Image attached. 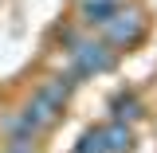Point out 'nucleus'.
Here are the masks:
<instances>
[{"instance_id": "3", "label": "nucleus", "mask_w": 157, "mask_h": 153, "mask_svg": "<svg viewBox=\"0 0 157 153\" xmlns=\"http://www.w3.org/2000/svg\"><path fill=\"white\" fill-rule=\"evenodd\" d=\"M106 28V36H110V43H134L137 36H141V20H137V12H130V16H122V12H114V16L102 24Z\"/></svg>"}, {"instance_id": "5", "label": "nucleus", "mask_w": 157, "mask_h": 153, "mask_svg": "<svg viewBox=\"0 0 157 153\" xmlns=\"http://www.w3.org/2000/svg\"><path fill=\"white\" fill-rule=\"evenodd\" d=\"M114 12H118V0H94V4H86V24H106Z\"/></svg>"}, {"instance_id": "6", "label": "nucleus", "mask_w": 157, "mask_h": 153, "mask_svg": "<svg viewBox=\"0 0 157 153\" xmlns=\"http://www.w3.org/2000/svg\"><path fill=\"white\" fill-rule=\"evenodd\" d=\"M71 153H106V141H102V130H90V134H82V141H78Z\"/></svg>"}, {"instance_id": "2", "label": "nucleus", "mask_w": 157, "mask_h": 153, "mask_svg": "<svg viewBox=\"0 0 157 153\" xmlns=\"http://www.w3.org/2000/svg\"><path fill=\"white\" fill-rule=\"evenodd\" d=\"M110 63H114V55H110L102 43H82L75 51V71H71V75L82 78V75H94V71H106Z\"/></svg>"}, {"instance_id": "1", "label": "nucleus", "mask_w": 157, "mask_h": 153, "mask_svg": "<svg viewBox=\"0 0 157 153\" xmlns=\"http://www.w3.org/2000/svg\"><path fill=\"white\" fill-rule=\"evenodd\" d=\"M71 75L67 78H51L47 86H39L36 98L28 102V110L20 114V122L28 126V134H36V130H43V126H51L55 122V114L63 110V102H67V94H71Z\"/></svg>"}, {"instance_id": "4", "label": "nucleus", "mask_w": 157, "mask_h": 153, "mask_svg": "<svg viewBox=\"0 0 157 153\" xmlns=\"http://www.w3.org/2000/svg\"><path fill=\"white\" fill-rule=\"evenodd\" d=\"M102 141H106V153H126L130 149V130L122 122H114V126L102 130Z\"/></svg>"}]
</instances>
